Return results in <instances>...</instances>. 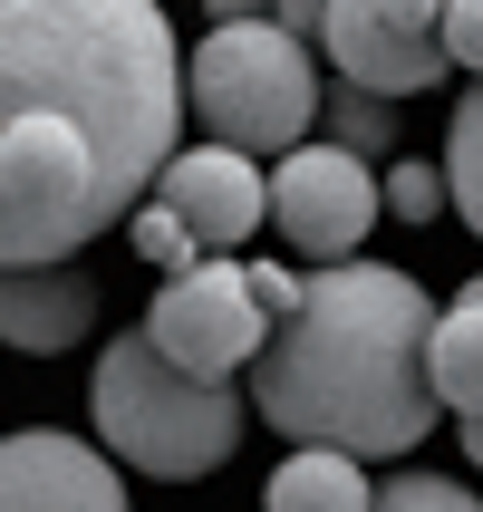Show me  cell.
I'll return each mask as SVG.
<instances>
[{"label":"cell","instance_id":"1","mask_svg":"<svg viewBox=\"0 0 483 512\" xmlns=\"http://www.w3.org/2000/svg\"><path fill=\"white\" fill-rule=\"evenodd\" d=\"M184 49L155 0H0V271L68 261L174 165Z\"/></svg>","mask_w":483,"mask_h":512},{"label":"cell","instance_id":"2","mask_svg":"<svg viewBox=\"0 0 483 512\" xmlns=\"http://www.w3.org/2000/svg\"><path fill=\"white\" fill-rule=\"evenodd\" d=\"M261 426L290 445H339L397 464L435 426V300L387 261H329L252 368Z\"/></svg>","mask_w":483,"mask_h":512},{"label":"cell","instance_id":"3","mask_svg":"<svg viewBox=\"0 0 483 512\" xmlns=\"http://www.w3.org/2000/svg\"><path fill=\"white\" fill-rule=\"evenodd\" d=\"M87 406H97V445L116 464H136L155 484H203L223 474L242 426H252V397L232 377H194L174 368L145 329H116L97 377H87Z\"/></svg>","mask_w":483,"mask_h":512},{"label":"cell","instance_id":"4","mask_svg":"<svg viewBox=\"0 0 483 512\" xmlns=\"http://www.w3.org/2000/svg\"><path fill=\"white\" fill-rule=\"evenodd\" d=\"M184 97L213 145L290 155L319 126V49L281 20H213L203 49L184 58Z\"/></svg>","mask_w":483,"mask_h":512},{"label":"cell","instance_id":"5","mask_svg":"<svg viewBox=\"0 0 483 512\" xmlns=\"http://www.w3.org/2000/svg\"><path fill=\"white\" fill-rule=\"evenodd\" d=\"M145 339L165 348L174 368H194V377H232V368H252L261 348H271V310H261L252 271H232V261L213 252V261H194V271H165L155 310H145Z\"/></svg>","mask_w":483,"mask_h":512},{"label":"cell","instance_id":"6","mask_svg":"<svg viewBox=\"0 0 483 512\" xmlns=\"http://www.w3.org/2000/svg\"><path fill=\"white\" fill-rule=\"evenodd\" d=\"M387 213V184L348 145H290L271 155V223L300 261H358L368 223Z\"/></svg>","mask_w":483,"mask_h":512},{"label":"cell","instance_id":"7","mask_svg":"<svg viewBox=\"0 0 483 512\" xmlns=\"http://www.w3.org/2000/svg\"><path fill=\"white\" fill-rule=\"evenodd\" d=\"M319 58H339V78L368 97H426L455 68L445 58V0H329Z\"/></svg>","mask_w":483,"mask_h":512},{"label":"cell","instance_id":"8","mask_svg":"<svg viewBox=\"0 0 483 512\" xmlns=\"http://www.w3.org/2000/svg\"><path fill=\"white\" fill-rule=\"evenodd\" d=\"M0 512H126V484L97 445L29 426V435H0Z\"/></svg>","mask_w":483,"mask_h":512},{"label":"cell","instance_id":"9","mask_svg":"<svg viewBox=\"0 0 483 512\" xmlns=\"http://www.w3.org/2000/svg\"><path fill=\"white\" fill-rule=\"evenodd\" d=\"M155 203L184 213V232L203 252H242L261 232V213H271V184H261V165L242 145H184L165 165V184H155Z\"/></svg>","mask_w":483,"mask_h":512},{"label":"cell","instance_id":"10","mask_svg":"<svg viewBox=\"0 0 483 512\" xmlns=\"http://www.w3.org/2000/svg\"><path fill=\"white\" fill-rule=\"evenodd\" d=\"M97 329V281L78 261H29V271H0V339L29 348V358H58Z\"/></svg>","mask_w":483,"mask_h":512},{"label":"cell","instance_id":"11","mask_svg":"<svg viewBox=\"0 0 483 512\" xmlns=\"http://www.w3.org/2000/svg\"><path fill=\"white\" fill-rule=\"evenodd\" d=\"M261 512H377V484L358 474V455H339V445H300V455L271 474V503Z\"/></svg>","mask_w":483,"mask_h":512},{"label":"cell","instance_id":"12","mask_svg":"<svg viewBox=\"0 0 483 512\" xmlns=\"http://www.w3.org/2000/svg\"><path fill=\"white\" fill-rule=\"evenodd\" d=\"M435 397L455 416H483V281H464V300L435 310Z\"/></svg>","mask_w":483,"mask_h":512},{"label":"cell","instance_id":"13","mask_svg":"<svg viewBox=\"0 0 483 512\" xmlns=\"http://www.w3.org/2000/svg\"><path fill=\"white\" fill-rule=\"evenodd\" d=\"M445 184H455V213L483 232V78H474V97L455 107V145H445Z\"/></svg>","mask_w":483,"mask_h":512},{"label":"cell","instance_id":"14","mask_svg":"<svg viewBox=\"0 0 483 512\" xmlns=\"http://www.w3.org/2000/svg\"><path fill=\"white\" fill-rule=\"evenodd\" d=\"M126 232H136V252L155 261V271H194V261H203V242L184 232L174 203H136V223H126Z\"/></svg>","mask_w":483,"mask_h":512},{"label":"cell","instance_id":"15","mask_svg":"<svg viewBox=\"0 0 483 512\" xmlns=\"http://www.w3.org/2000/svg\"><path fill=\"white\" fill-rule=\"evenodd\" d=\"M377 512H483L464 484H445V474H387L377 484Z\"/></svg>","mask_w":483,"mask_h":512},{"label":"cell","instance_id":"16","mask_svg":"<svg viewBox=\"0 0 483 512\" xmlns=\"http://www.w3.org/2000/svg\"><path fill=\"white\" fill-rule=\"evenodd\" d=\"M339 145L377 165V155L397 145V116H387V97H368V87H348V97H339Z\"/></svg>","mask_w":483,"mask_h":512},{"label":"cell","instance_id":"17","mask_svg":"<svg viewBox=\"0 0 483 512\" xmlns=\"http://www.w3.org/2000/svg\"><path fill=\"white\" fill-rule=\"evenodd\" d=\"M445 203H455V184L435 165H387V213H397V223H435Z\"/></svg>","mask_w":483,"mask_h":512},{"label":"cell","instance_id":"18","mask_svg":"<svg viewBox=\"0 0 483 512\" xmlns=\"http://www.w3.org/2000/svg\"><path fill=\"white\" fill-rule=\"evenodd\" d=\"M445 58L483 78V0H445Z\"/></svg>","mask_w":483,"mask_h":512},{"label":"cell","instance_id":"19","mask_svg":"<svg viewBox=\"0 0 483 512\" xmlns=\"http://www.w3.org/2000/svg\"><path fill=\"white\" fill-rule=\"evenodd\" d=\"M271 20H281V29H300V39H319V29H329V0H281Z\"/></svg>","mask_w":483,"mask_h":512},{"label":"cell","instance_id":"20","mask_svg":"<svg viewBox=\"0 0 483 512\" xmlns=\"http://www.w3.org/2000/svg\"><path fill=\"white\" fill-rule=\"evenodd\" d=\"M203 10H213V20H271L281 0H203Z\"/></svg>","mask_w":483,"mask_h":512},{"label":"cell","instance_id":"21","mask_svg":"<svg viewBox=\"0 0 483 512\" xmlns=\"http://www.w3.org/2000/svg\"><path fill=\"white\" fill-rule=\"evenodd\" d=\"M464 455H474V464H483V416H464Z\"/></svg>","mask_w":483,"mask_h":512}]
</instances>
